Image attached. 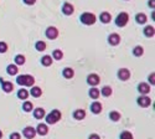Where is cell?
Masks as SVG:
<instances>
[{
    "mask_svg": "<svg viewBox=\"0 0 155 139\" xmlns=\"http://www.w3.org/2000/svg\"><path fill=\"white\" fill-rule=\"evenodd\" d=\"M150 103H151V99L148 96H145V94L140 96L138 98V104L140 107H148V106H150Z\"/></svg>",
    "mask_w": 155,
    "mask_h": 139,
    "instance_id": "9",
    "label": "cell"
},
{
    "mask_svg": "<svg viewBox=\"0 0 155 139\" xmlns=\"http://www.w3.org/2000/svg\"><path fill=\"white\" fill-rule=\"evenodd\" d=\"M45 116H46V113H45L44 108H36L34 110V117L36 118V119H42Z\"/></svg>",
    "mask_w": 155,
    "mask_h": 139,
    "instance_id": "17",
    "label": "cell"
},
{
    "mask_svg": "<svg viewBox=\"0 0 155 139\" xmlns=\"http://www.w3.org/2000/svg\"><path fill=\"white\" fill-rule=\"evenodd\" d=\"M15 64L16 65H19V66H21V65H24L25 64V61H26V59H25V56L24 55H16L15 56Z\"/></svg>",
    "mask_w": 155,
    "mask_h": 139,
    "instance_id": "27",
    "label": "cell"
},
{
    "mask_svg": "<svg viewBox=\"0 0 155 139\" xmlns=\"http://www.w3.org/2000/svg\"><path fill=\"white\" fill-rule=\"evenodd\" d=\"M109 118L113 122H117V121H119L121 119V113H118L117 110H113V112H110L109 113Z\"/></svg>",
    "mask_w": 155,
    "mask_h": 139,
    "instance_id": "31",
    "label": "cell"
},
{
    "mask_svg": "<svg viewBox=\"0 0 155 139\" xmlns=\"http://www.w3.org/2000/svg\"><path fill=\"white\" fill-rule=\"evenodd\" d=\"M60 119H61V112L58 109H53L50 114L46 116V122L48 124H55V123H57Z\"/></svg>",
    "mask_w": 155,
    "mask_h": 139,
    "instance_id": "3",
    "label": "cell"
},
{
    "mask_svg": "<svg viewBox=\"0 0 155 139\" xmlns=\"http://www.w3.org/2000/svg\"><path fill=\"white\" fill-rule=\"evenodd\" d=\"M84 117H86V112H84L83 109H77L75 110V113H73V118L77 121H82L84 119Z\"/></svg>",
    "mask_w": 155,
    "mask_h": 139,
    "instance_id": "18",
    "label": "cell"
},
{
    "mask_svg": "<svg viewBox=\"0 0 155 139\" xmlns=\"http://www.w3.org/2000/svg\"><path fill=\"white\" fill-rule=\"evenodd\" d=\"M99 94H101V92H99V89L98 88H92V89H89V97L91 98H93V99H97L98 97H99Z\"/></svg>",
    "mask_w": 155,
    "mask_h": 139,
    "instance_id": "25",
    "label": "cell"
},
{
    "mask_svg": "<svg viewBox=\"0 0 155 139\" xmlns=\"http://www.w3.org/2000/svg\"><path fill=\"white\" fill-rule=\"evenodd\" d=\"M99 19H101V21H102L103 24H108V23H110V20H112V15H110L109 12H107V11H103V12L101 14Z\"/></svg>",
    "mask_w": 155,
    "mask_h": 139,
    "instance_id": "16",
    "label": "cell"
},
{
    "mask_svg": "<svg viewBox=\"0 0 155 139\" xmlns=\"http://www.w3.org/2000/svg\"><path fill=\"white\" fill-rule=\"evenodd\" d=\"M41 64L44 65L45 67L51 66V65H52V57H51V56H48V55H45V56L41 59Z\"/></svg>",
    "mask_w": 155,
    "mask_h": 139,
    "instance_id": "22",
    "label": "cell"
},
{
    "mask_svg": "<svg viewBox=\"0 0 155 139\" xmlns=\"http://www.w3.org/2000/svg\"><path fill=\"white\" fill-rule=\"evenodd\" d=\"M121 139H133V135L130 132H123L121 134Z\"/></svg>",
    "mask_w": 155,
    "mask_h": 139,
    "instance_id": "35",
    "label": "cell"
},
{
    "mask_svg": "<svg viewBox=\"0 0 155 139\" xmlns=\"http://www.w3.org/2000/svg\"><path fill=\"white\" fill-rule=\"evenodd\" d=\"M30 93H31V96H34V97H40V96L42 94V89H41L40 87H32Z\"/></svg>",
    "mask_w": 155,
    "mask_h": 139,
    "instance_id": "30",
    "label": "cell"
},
{
    "mask_svg": "<svg viewBox=\"0 0 155 139\" xmlns=\"http://www.w3.org/2000/svg\"><path fill=\"white\" fill-rule=\"evenodd\" d=\"M16 82L19 83L20 86H27V87H31L34 83H35V80L32 76L30 75H21L16 78Z\"/></svg>",
    "mask_w": 155,
    "mask_h": 139,
    "instance_id": "1",
    "label": "cell"
},
{
    "mask_svg": "<svg viewBox=\"0 0 155 139\" xmlns=\"http://www.w3.org/2000/svg\"><path fill=\"white\" fill-rule=\"evenodd\" d=\"M99 81H101L99 76L96 75V73L89 75L88 77H87V82H88V85H91V86H97L98 83H99Z\"/></svg>",
    "mask_w": 155,
    "mask_h": 139,
    "instance_id": "11",
    "label": "cell"
},
{
    "mask_svg": "<svg viewBox=\"0 0 155 139\" xmlns=\"http://www.w3.org/2000/svg\"><path fill=\"white\" fill-rule=\"evenodd\" d=\"M91 110L94 113V114H98L102 112V104L99 102H94L92 103V106H91Z\"/></svg>",
    "mask_w": 155,
    "mask_h": 139,
    "instance_id": "20",
    "label": "cell"
},
{
    "mask_svg": "<svg viewBox=\"0 0 155 139\" xmlns=\"http://www.w3.org/2000/svg\"><path fill=\"white\" fill-rule=\"evenodd\" d=\"M35 48H36L37 51L42 52L46 50V42H44V41H37L36 44H35Z\"/></svg>",
    "mask_w": 155,
    "mask_h": 139,
    "instance_id": "26",
    "label": "cell"
},
{
    "mask_svg": "<svg viewBox=\"0 0 155 139\" xmlns=\"http://www.w3.org/2000/svg\"><path fill=\"white\" fill-rule=\"evenodd\" d=\"M18 97L20 99H26L27 97H29V92H27L26 89H20V91L18 92Z\"/></svg>",
    "mask_w": 155,
    "mask_h": 139,
    "instance_id": "32",
    "label": "cell"
},
{
    "mask_svg": "<svg viewBox=\"0 0 155 139\" xmlns=\"http://www.w3.org/2000/svg\"><path fill=\"white\" fill-rule=\"evenodd\" d=\"M104 97H109L110 94H112V88L109 87V86H104L101 91H99Z\"/></svg>",
    "mask_w": 155,
    "mask_h": 139,
    "instance_id": "28",
    "label": "cell"
},
{
    "mask_svg": "<svg viewBox=\"0 0 155 139\" xmlns=\"http://www.w3.org/2000/svg\"><path fill=\"white\" fill-rule=\"evenodd\" d=\"M23 134L25 138L27 139H32L35 135H36V129L32 128V127H26L24 130H23Z\"/></svg>",
    "mask_w": 155,
    "mask_h": 139,
    "instance_id": "7",
    "label": "cell"
},
{
    "mask_svg": "<svg viewBox=\"0 0 155 139\" xmlns=\"http://www.w3.org/2000/svg\"><path fill=\"white\" fill-rule=\"evenodd\" d=\"M10 139H20V134L19 133H12V134H10Z\"/></svg>",
    "mask_w": 155,
    "mask_h": 139,
    "instance_id": "37",
    "label": "cell"
},
{
    "mask_svg": "<svg viewBox=\"0 0 155 139\" xmlns=\"http://www.w3.org/2000/svg\"><path fill=\"white\" fill-rule=\"evenodd\" d=\"M118 77H119V80H122V81L129 80V77H130V71H129V70H126V68H121V70L118 71Z\"/></svg>",
    "mask_w": 155,
    "mask_h": 139,
    "instance_id": "8",
    "label": "cell"
},
{
    "mask_svg": "<svg viewBox=\"0 0 155 139\" xmlns=\"http://www.w3.org/2000/svg\"><path fill=\"white\" fill-rule=\"evenodd\" d=\"M8 51V44L4 41H0V53H5Z\"/></svg>",
    "mask_w": 155,
    "mask_h": 139,
    "instance_id": "34",
    "label": "cell"
},
{
    "mask_svg": "<svg viewBox=\"0 0 155 139\" xmlns=\"http://www.w3.org/2000/svg\"><path fill=\"white\" fill-rule=\"evenodd\" d=\"M108 42L112 45V46H117L121 44V36L118 34H110L108 36Z\"/></svg>",
    "mask_w": 155,
    "mask_h": 139,
    "instance_id": "6",
    "label": "cell"
},
{
    "mask_svg": "<svg viewBox=\"0 0 155 139\" xmlns=\"http://www.w3.org/2000/svg\"><path fill=\"white\" fill-rule=\"evenodd\" d=\"M148 4H149V6H151L153 9L155 8V1H154V0H149V3H148Z\"/></svg>",
    "mask_w": 155,
    "mask_h": 139,
    "instance_id": "40",
    "label": "cell"
},
{
    "mask_svg": "<svg viewBox=\"0 0 155 139\" xmlns=\"http://www.w3.org/2000/svg\"><path fill=\"white\" fill-rule=\"evenodd\" d=\"M36 133H39L40 135H46V134L48 133V128H47V126H46V124H42V123H40L39 126H37Z\"/></svg>",
    "mask_w": 155,
    "mask_h": 139,
    "instance_id": "14",
    "label": "cell"
},
{
    "mask_svg": "<svg viewBox=\"0 0 155 139\" xmlns=\"http://www.w3.org/2000/svg\"><path fill=\"white\" fill-rule=\"evenodd\" d=\"M0 83H1V85H3V89H4V92L9 93V92H11V91H12L14 86H12V83H11V82H6V81H4L3 78H0Z\"/></svg>",
    "mask_w": 155,
    "mask_h": 139,
    "instance_id": "12",
    "label": "cell"
},
{
    "mask_svg": "<svg viewBox=\"0 0 155 139\" xmlns=\"http://www.w3.org/2000/svg\"><path fill=\"white\" fill-rule=\"evenodd\" d=\"M143 53H144V48L142 46H135L133 48V55H134L135 57H140Z\"/></svg>",
    "mask_w": 155,
    "mask_h": 139,
    "instance_id": "24",
    "label": "cell"
},
{
    "mask_svg": "<svg viewBox=\"0 0 155 139\" xmlns=\"http://www.w3.org/2000/svg\"><path fill=\"white\" fill-rule=\"evenodd\" d=\"M62 75H63V77H65V78H72L75 76V71H73V68H71V67H66V68H63Z\"/></svg>",
    "mask_w": 155,
    "mask_h": 139,
    "instance_id": "15",
    "label": "cell"
},
{
    "mask_svg": "<svg viewBox=\"0 0 155 139\" xmlns=\"http://www.w3.org/2000/svg\"><path fill=\"white\" fill-rule=\"evenodd\" d=\"M45 35H46V37L50 39V40L57 39V36H58V30H57V27H55V26L47 27V30H46Z\"/></svg>",
    "mask_w": 155,
    "mask_h": 139,
    "instance_id": "5",
    "label": "cell"
},
{
    "mask_svg": "<svg viewBox=\"0 0 155 139\" xmlns=\"http://www.w3.org/2000/svg\"><path fill=\"white\" fill-rule=\"evenodd\" d=\"M144 35H145L146 37H153L154 35H155V30H154V26H150V25L145 26V29H144Z\"/></svg>",
    "mask_w": 155,
    "mask_h": 139,
    "instance_id": "21",
    "label": "cell"
},
{
    "mask_svg": "<svg viewBox=\"0 0 155 139\" xmlns=\"http://www.w3.org/2000/svg\"><path fill=\"white\" fill-rule=\"evenodd\" d=\"M32 108H34V106H32L31 102H25V103L23 104V109L25 110V112H31Z\"/></svg>",
    "mask_w": 155,
    "mask_h": 139,
    "instance_id": "33",
    "label": "cell"
},
{
    "mask_svg": "<svg viewBox=\"0 0 155 139\" xmlns=\"http://www.w3.org/2000/svg\"><path fill=\"white\" fill-rule=\"evenodd\" d=\"M80 20H81V23L84 24V25H93L97 21V18L92 12H83L80 16Z\"/></svg>",
    "mask_w": 155,
    "mask_h": 139,
    "instance_id": "2",
    "label": "cell"
},
{
    "mask_svg": "<svg viewBox=\"0 0 155 139\" xmlns=\"http://www.w3.org/2000/svg\"><path fill=\"white\" fill-rule=\"evenodd\" d=\"M23 1L26 4V5H34L36 3V0H23Z\"/></svg>",
    "mask_w": 155,
    "mask_h": 139,
    "instance_id": "36",
    "label": "cell"
},
{
    "mask_svg": "<svg viewBox=\"0 0 155 139\" xmlns=\"http://www.w3.org/2000/svg\"><path fill=\"white\" fill-rule=\"evenodd\" d=\"M129 21V15L126 12H121L118 14V16L116 18V25L118 27H124Z\"/></svg>",
    "mask_w": 155,
    "mask_h": 139,
    "instance_id": "4",
    "label": "cell"
},
{
    "mask_svg": "<svg viewBox=\"0 0 155 139\" xmlns=\"http://www.w3.org/2000/svg\"><path fill=\"white\" fill-rule=\"evenodd\" d=\"M3 138V133H1V130H0V139Z\"/></svg>",
    "mask_w": 155,
    "mask_h": 139,
    "instance_id": "41",
    "label": "cell"
},
{
    "mask_svg": "<svg viewBox=\"0 0 155 139\" xmlns=\"http://www.w3.org/2000/svg\"><path fill=\"white\" fill-rule=\"evenodd\" d=\"M138 91L142 93V94H148V93L150 92V86L148 85V83H139Z\"/></svg>",
    "mask_w": 155,
    "mask_h": 139,
    "instance_id": "13",
    "label": "cell"
},
{
    "mask_svg": "<svg viewBox=\"0 0 155 139\" xmlns=\"http://www.w3.org/2000/svg\"><path fill=\"white\" fill-rule=\"evenodd\" d=\"M146 20H148V18H146L145 14H143V12H139V14H137V15H135V21L138 24H140V25L145 24Z\"/></svg>",
    "mask_w": 155,
    "mask_h": 139,
    "instance_id": "19",
    "label": "cell"
},
{
    "mask_svg": "<svg viewBox=\"0 0 155 139\" xmlns=\"http://www.w3.org/2000/svg\"><path fill=\"white\" fill-rule=\"evenodd\" d=\"M88 139H99V135L98 134H91Z\"/></svg>",
    "mask_w": 155,
    "mask_h": 139,
    "instance_id": "38",
    "label": "cell"
},
{
    "mask_svg": "<svg viewBox=\"0 0 155 139\" xmlns=\"http://www.w3.org/2000/svg\"><path fill=\"white\" fill-rule=\"evenodd\" d=\"M149 81H150L151 85H154V83H155V81H154V73H151V75L149 76Z\"/></svg>",
    "mask_w": 155,
    "mask_h": 139,
    "instance_id": "39",
    "label": "cell"
},
{
    "mask_svg": "<svg viewBox=\"0 0 155 139\" xmlns=\"http://www.w3.org/2000/svg\"><path fill=\"white\" fill-rule=\"evenodd\" d=\"M62 57H63V52L61 50H53V52H52L53 60H62Z\"/></svg>",
    "mask_w": 155,
    "mask_h": 139,
    "instance_id": "29",
    "label": "cell"
},
{
    "mask_svg": "<svg viewBox=\"0 0 155 139\" xmlns=\"http://www.w3.org/2000/svg\"><path fill=\"white\" fill-rule=\"evenodd\" d=\"M75 11V8H73V5L72 4H69V3H65L62 6V12L65 14V15L69 16V15H72Z\"/></svg>",
    "mask_w": 155,
    "mask_h": 139,
    "instance_id": "10",
    "label": "cell"
},
{
    "mask_svg": "<svg viewBox=\"0 0 155 139\" xmlns=\"http://www.w3.org/2000/svg\"><path fill=\"white\" fill-rule=\"evenodd\" d=\"M6 72H8L10 76H15V75L19 72L18 66H16V65H9L8 67H6Z\"/></svg>",
    "mask_w": 155,
    "mask_h": 139,
    "instance_id": "23",
    "label": "cell"
}]
</instances>
